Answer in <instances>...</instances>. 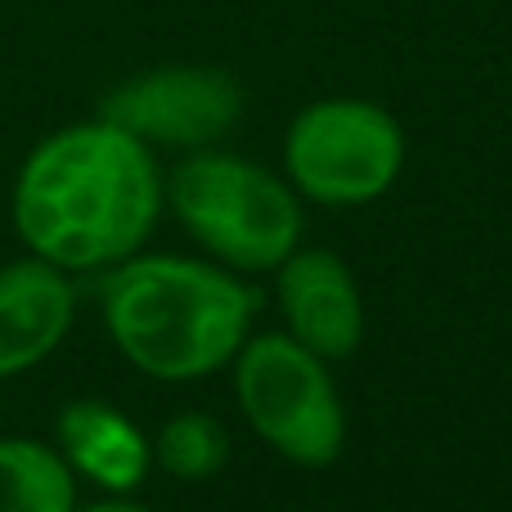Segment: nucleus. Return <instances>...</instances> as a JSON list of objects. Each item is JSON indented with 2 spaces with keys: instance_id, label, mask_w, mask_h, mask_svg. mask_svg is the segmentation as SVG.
<instances>
[{
  "instance_id": "obj_3",
  "label": "nucleus",
  "mask_w": 512,
  "mask_h": 512,
  "mask_svg": "<svg viewBox=\"0 0 512 512\" xmlns=\"http://www.w3.org/2000/svg\"><path fill=\"white\" fill-rule=\"evenodd\" d=\"M176 221L203 252L239 274L279 270L301 248V194L261 162L221 149H194L167 180Z\"/></svg>"
},
{
  "instance_id": "obj_8",
  "label": "nucleus",
  "mask_w": 512,
  "mask_h": 512,
  "mask_svg": "<svg viewBox=\"0 0 512 512\" xmlns=\"http://www.w3.org/2000/svg\"><path fill=\"white\" fill-rule=\"evenodd\" d=\"M77 319V288L68 270L23 256L0 270V378L36 369L63 346Z\"/></svg>"
},
{
  "instance_id": "obj_9",
  "label": "nucleus",
  "mask_w": 512,
  "mask_h": 512,
  "mask_svg": "<svg viewBox=\"0 0 512 512\" xmlns=\"http://www.w3.org/2000/svg\"><path fill=\"white\" fill-rule=\"evenodd\" d=\"M59 454L108 495H131L153 468V441L104 400H72L59 414Z\"/></svg>"
},
{
  "instance_id": "obj_4",
  "label": "nucleus",
  "mask_w": 512,
  "mask_h": 512,
  "mask_svg": "<svg viewBox=\"0 0 512 512\" xmlns=\"http://www.w3.org/2000/svg\"><path fill=\"white\" fill-rule=\"evenodd\" d=\"M234 400L279 459L328 468L346 445V414L328 360L292 333H256L234 355Z\"/></svg>"
},
{
  "instance_id": "obj_11",
  "label": "nucleus",
  "mask_w": 512,
  "mask_h": 512,
  "mask_svg": "<svg viewBox=\"0 0 512 512\" xmlns=\"http://www.w3.org/2000/svg\"><path fill=\"white\" fill-rule=\"evenodd\" d=\"M153 463L176 481H207L230 463V432L212 414H176L153 441Z\"/></svg>"
},
{
  "instance_id": "obj_10",
  "label": "nucleus",
  "mask_w": 512,
  "mask_h": 512,
  "mask_svg": "<svg viewBox=\"0 0 512 512\" xmlns=\"http://www.w3.org/2000/svg\"><path fill=\"white\" fill-rule=\"evenodd\" d=\"M0 512H77V472L59 445L0 441Z\"/></svg>"
},
{
  "instance_id": "obj_7",
  "label": "nucleus",
  "mask_w": 512,
  "mask_h": 512,
  "mask_svg": "<svg viewBox=\"0 0 512 512\" xmlns=\"http://www.w3.org/2000/svg\"><path fill=\"white\" fill-rule=\"evenodd\" d=\"M283 324L324 360H346L364 342V297L351 265L328 248H297L274 270Z\"/></svg>"
},
{
  "instance_id": "obj_1",
  "label": "nucleus",
  "mask_w": 512,
  "mask_h": 512,
  "mask_svg": "<svg viewBox=\"0 0 512 512\" xmlns=\"http://www.w3.org/2000/svg\"><path fill=\"white\" fill-rule=\"evenodd\" d=\"M167 203L153 149L108 117L54 131L14 180L23 248L59 270H113L153 234Z\"/></svg>"
},
{
  "instance_id": "obj_5",
  "label": "nucleus",
  "mask_w": 512,
  "mask_h": 512,
  "mask_svg": "<svg viewBox=\"0 0 512 512\" xmlns=\"http://www.w3.org/2000/svg\"><path fill=\"white\" fill-rule=\"evenodd\" d=\"M405 171V126L373 99H315L288 122L283 176L306 203L364 207Z\"/></svg>"
},
{
  "instance_id": "obj_6",
  "label": "nucleus",
  "mask_w": 512,
  "mask_h": 512,
  "mask_svg": "<svg viewBox=\"0 0 512 512\" xmlns=\"http://www.w3.org/2000/svg\"><path fill=\"white\" fill-rule=\"evenodd\" d=\"M99 117L162 149H212L243 117V86L225 68L171 63L149 68L104 95Z\"/></svg>"
},
{
  "instance_id": "obj_12",
  "label": "nucleus",
  "mask_w": 512,
  "mask_h": 512,
  "mask_svg": "<svg viewBox=\"0 0 512 512\" xmlns=\"http://www.w3.org/2000/svg\"><path fill=\"white\" fill-rule=\"evenodd\" d=\"M77 512H153V508H144V504H131V499H99V504H90V508H77Z\"/></svg>"
},
{
  "instance_id": "obj_2",
  "label": "nucleus",
  "mask_w": 512,
  "mask_h": 512,
  "mask_svg": "<svg viewBox=\"0 0 512 512\" xmlns=\"http://www.w3.org/2000/svg\"><path fill=\"white\" fill-rule=\"evenodd\" d=\"M256 288L194 256H126L104 279V328L126 364L158 382H198L252 337Z\"/></svg>"
}]
</instances>
